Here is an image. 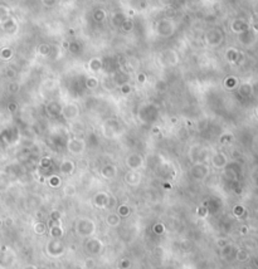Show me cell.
Masks as SVG:
<instances>
[{
    "label": "cell",
    "instance_id": "1",
    "mask_svg": "<svg viewBox=\"0 0 258 269\" xmlns=\"http://www.w3.org/2000/svg\"><path fill=\"white\" fill-rule=\"evenodd\" d=\"M87 87H89V88H94L98 84V82L96 81V79H93V78H89V79H87Z\"/></svg>",
    "mask_w": 258,
    "mask_h": 269
}]
</instances>
